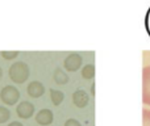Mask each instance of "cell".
Instances as JSON below:
<instances>
[{"instance_id":"obj_1","label":"cell","mask_w":150,"mask_h":126,"mask_svg":"<svg viewBox=\"0 0 150 126\" xmlns=\"http://www.w3.org/2000/svg\"><path fill=\"white\" fill-rule=\"evenodd\" d=\"M9 77L16 84H23L29 77V66L25 62H15L9 67Z\"/></svg>"},{"instance_id":"obj_2","label":"cell","mask_w":150,"mask_h":126,"mask_svg":"<svg viewBox=\"0 0 150 126\" xmlns=\"http://www.w3.org/2000/svg\"><path fill=\"white\" fill-rule=\"evenodd\" d=\"M18 99H20V92L15 85H5L0 91V100L5 105H15V104H17Z\"/></svg>"},{"instance_id":"obj_3","label":"cell","mask_w":150,"mask_h":126,"mask_svg":"<svg viewBox=\"0 0 150 126\" xmlns=\"http://www.w3.org/2000/svg\"><path fill=\"white\" fill-rule=\"evenodd\" d=\"M82 62H83L82 55L78 54V53H71V54H69L67 57L65 58V61H63V66H65L66 71L74 72V71H76V70L80 68Z\"/></svg>"},{"instance_id":"obj_4","label":"cell","mask_w":150,"mask_h":126,"mask_svg":"<svg viewBox=\"0 0 150 126\" xmlns=\"http://www.w3.org/2000/svg\"><path fill=\"white\" fill-rule=\"evenodd\" d=\"M142 101L145 105H150V66L142 70Z\"/></svg>"},{"instance_id":"obj_5","label":"cell","mask_w":150,"mask_h":126,"mask_svg":"<svg viewBox=\"0 0 150 126\" xmlns=\"http://www.w3.org/2000/svg\"><path fill=\"white\" fill-rule=\"evenodd\" d=\"M16 113L20 118L28 120L34 114V105L29 101H21L17 106H16Z\"/></svg>"},{"instance_id":"obj_6","label":"cell","mask_w":150,"mask_h":126,"mask_svg":"<svg viewBox=\"0 0 150 126\" xmlns=\"http://www.w3.org/2000/svg\"><path fill=\"white\" fill-rule=\"evenodd\" d=\"M36 122L41 126H47L52 125L53 121H54V114L50 109H41L38 113L36 114Z\"/></svg>"},{"instance_id":"obj_7","label":"cell","mask_w":150,"mask_h":126,"mask_svg":"<svg viewBox=\"0 0 150 126\" xmlns=\"http://www.w3.org/2000/svg\"><path fill=\"white\" fill-rule=\"evenodd\" d=\"M90 101V96L84 89H76L73 93V103L76 108H86Z\"/></svg>"},{"instance_id":"obj_8","label":"cell","mask_w":150,"mask_h":126,"mask_svg":"<svg viewBox=\"0 0 150 126\" xmlns=\"http://www.w3.org/2000/svg\"><path fill=\"white\" fill-rule=\"evenodd\" d=\"M26 91H28V95L30 96V97L38 99L45 93V87H44V84L40 82H32L28 84Z\"/></svg>"},{"instance_id":"obj_9","label":"cell","mask_w":150,"mask_h":126,"mask_svg":"<svg viewBox=\"0 0 150 126\" xmlns=\"http://www.w3.org/2000/svg\"><path fill=\"white\" fill-rule=\"evenodd\" d=\"M53 79H54V82L57 83V84L63 85V84H67L69 83V75L66 74L61 67H58V68H55V71H54Z\"/></svg>"},{"instance_id":"obj_10","label":"cell","mask_w":150,"mask_h":126,"mask_svg":"<svg viewBox=\"0 0 150 126\" xmlns=\"http://www.w3.org/2000/svg\"><path fill=\"white\" fill-rule=\"evenodd\" d=\"M63 99H65V95H63V92H61V91L58 89H50V100H52L53 105L58 106L62 104Z\"/></svg>"},{"instance_id":"obj_11","label":"cell","mask_w":150,"mask_h":126,"mask_svg":"<svg viewBox=\"0 0 150 126\" xmlns=\"http://www.w3.org/2000/svg\"><path fill=\"white\" fill-rule=\"evenodd\" d=\"M82 77L86 80H91L95 77V66L92 63L86 64L82 68Z\"/></svg>"},{"instance_id":"obj_12","label":"cell","mask_w":150,"mask_h":126,"mask_svg":"<svg viewBox=\"0 0 150 126\" xmlns=\"http://www.w3.org/2000/svg\"><path fill=\"white\" fill-rule=\"evenodd\" d=\"M11 118V111L5 106L0 105V124H4Z\"/></svg>"},{"instance_id":"obj_13","label":"cell","mask_w":150,"mask_h":126,"mask_svg":"<svg viewBox=\"0 0 150 126\" xmlns=\"http://www.w3.org/2000/svg\"><path fill=\"white\" fill-rule=\"evenodd\" d=\"M18 55V51L17 50H5V51H1V57L4 58L5 61H12V59H15L16 57Z\"/></svg>"},{"instance_id":"obj_14","label":"cell","mask_w":150,"mask_h":126,"mask_svg":"<svg viewBox=\"0 0 150 126\" xmlns=\"http://www.w3.org/2000/svg\"><path fill=\"white\" fill-rule=\"evenodd\" d=\"M142 126H150V109L142 111Z\"/></svg>"},{"instance_id":"obj_15","label":"cell","mask_w":150,"mask_h":126,"mask_svg":"<svg viewBox=\"0 0 150 126\" xmlns=\"http://www.w3.org/2000/svg\"><path fill=\"white\" fill-rule=\"evenodd\" d=\"M63 126H82V125H80V122L76 121L75 118H69L67 121L65 122V125Z\"/></svg>"},{"instance_id":"obj_16","label":"cell","mask_w":150,"mask_h":126,"mask_svg":"<svg viewBox=\"0 0 150 126\" xmlns=\"http://www.w3.org/2000/svg\"><path fill=\"white\" fill-rule=\"evenodd\" d=\"M8 126H24V125L21 124V122H18V121H12Z\"/></svg>"},{"instance_id":"obj_17","label":"cell","mask_w":150,"mask_h":126,"mask_svg":"<svg viewBox=\"0 0 150 126\" xmlns=\"http://www.w3.org/2000/svg\"><path fill=\"white\" fill-rule=\"evenodd\" d=\"M93 91H95V88H93V85H92V87H91V95H95V93H93Z\"/></svg>"},{"instance_id":"obj_18","label":"cell","mask_w":150,"mask_h":126,"mask_svg":"<svg viewBox=\"0 0 150 126\" xmlns=\"http://www.w3.org/2000/svg\"><path fill=\"white\" fill-rule=\"evenodd\" d=\"M3 77V70H1V67H0V79Z\"/></svg>"}]
</instances>
